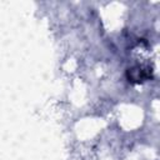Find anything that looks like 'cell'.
<instances>
[{
    "instance_id": "cell-1",
    "label": "cell",
    "mask_w": 160,
    "mask_h": 160,
    "mask_svg": "<svg viewBox=\"0 0 160 160\" xmlns=\"http://www.w3.org/2000/svg\"><path fill=\"white\" fill-rule=\"evenodd\" d=\"M126 76H128L129 81L142 82V81H145L150 78V68H144V66H140V65L132 66V68L128 69Z\"/></svg>"
}]
</instances>
